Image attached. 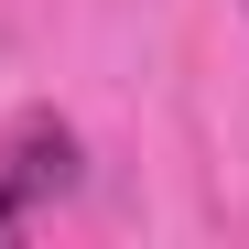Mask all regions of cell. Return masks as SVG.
<instances>
[{
  "instance_id": "6da1fadb",
  "label": "cell",
  "mask_w": 249,
  "mask_h": 249,
  "mask_svg": "<svg viewBox=\"0 0 249 249\" xmlns=\"http://www.w3.org/2000/svg\"><path fill=\"white\" fill-rule=\"evenodd\" d=\"M76 195V130L65 119H22L11 141H0V238H11L33 206Z\"/></svg>"
}]
</instances>
